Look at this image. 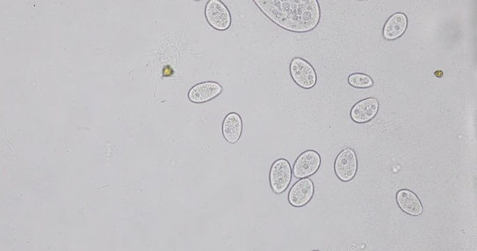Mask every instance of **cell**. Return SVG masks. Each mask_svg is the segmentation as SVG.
<instances>
[{
    "instance_id": "6da1fadb",
    "label": "cell",
    "mask_w": 477,
    "mask_h": 251,
    "mask_svg": "<svg viewBox=\"0 0 477 251\" xmlns=\"http://www.w3.org/2000/svg\"><path fill=\"white\" fill-rule=\"evenodd\" d=\"M262 13L276 26L294 33L314 30L321 19L317 0H254Z\"/></svg>"
},
{
    "instance_id": "7a4b0ae2",
    "label": "cell",
    "mask_w": 477,
    "mask_h": 251,
    "mask_svg": "<svg viewBox=\"0 0 477 251\" xmlns=\"http://www.w3.org/2000/svg\"><path fill=\"white\" fill-rule=\"evenodd\" d=\"M289 72L294 83L302 89H312L316 84L317 75L314 68L303 58H293L290 63Z\"/></svg>"
},
{
    "instance_id": "3957f363",
    "label": "cell",
    "mask_w": 477,
    "mask_h": 251,
    "mask_svg": "<svg viewBox=\"0 0 477 251\" xmlns=\"http://www.w3.org/2000/svg\"><path fill=\"white\" fill-rule=\"evenodd\" d=\"M293 171L285 159H277L273 164L269 173V183L272 191L277 195L284 193L292 180Z\"/></svg>"
},
{
    "instance_id": "277c9868",
    "label": "cell",
    "mask_w": 477,
    "mask_h": 251,
    "mask_svg": "<svg viewBox=\"0 0 477 251\" xmlns=\"http://www.w3.org/2000/svg\"><path fill=\"white\" fill-rule=\"evenodd\" d=\"M205 15L209 25L218 31H226L232 25L231 13L220 0H210L208 2Z\"/></svg>"
},
{
    "instance_id": "5b68a950",
    "label": "cell",
    "mask_w": 477,
    "mask_h": 251,
    "mask_svg": "<svg viewBox=\"0 0 477 251\" xmlns=\"http://www.w3.org/2000/svg\"><path fill=\"white\" fill-rule=\"evenodd\" d=\"M334 171L341 182H349L355 178L358 171V159L354 150L348 148L339 154L335 161Z\"/></svg>"
},
{
    "instance_id": "8992f818",
    "label": "cell",
    "mask_w": 477,
    "mask_h": 251,
    "mask_svg": "<svg viewBox=\"0 0 477 251\" xmlns=\"http://www.w3.org/2000/svg\"><path fill=\"white\" fill-rule=\"evenodd\" d=\"M322 164L321 156L314 150H309L301 153L293 167V175L297 179L313 176L319 171Z\"/></svg>"
},
{
    "instance_id": "52a82bcc",
    "label": "cell",
    "mask_w": 477,
    "mask_h": 251,
    "mask_svg": "<svg viewBox=\"0 0 477 251\" xmlns=\"http://www.w3.org/2000/svg\"><path fill=\"white\" fill-rule=\"evenodd\" d=\"M314 185L308 178L299 179L288 193V202L293 207L300 208L307 205L313 198Z\"/></svg>"
},
{
    "instance_id": "ba28073f",
    "label": "cell",
    "mask_w": 477,
    "mask_h": 251,
    "mask_svg": "<svg viewBox=\"0 0 477 251\" xmlns=\"http://www.w3.org/2000/svg\"><path fill=\"white\" fill-rule=\"evenodd\" d=\"M380 109L378 100L366 98L357 103L351 109V119L357 123H367L375 118Z\"/></svg>"
},
{
    "instance_id": "9c48e42d",
    "label": "cell",
    "mask_w": 477,
    "mask_h": 251,
    "mask_svg": "<svg viewBox=\"0 0 477 251\" xmlns=\"http://www.w3.org/2000/svg\"><path fill=\"white\" fill-rule=\"evenodd\" d=\"M223 90L222 85L217 82H203L191 89L188 98L194 103H204L218 96Z\"/></svg>"
},
{
    "instance_id": "30bf717a",
    "label": "cell",
    "mask_w": 477,
    "mask_h": 251,
    "mask_svg": "<svg viewBox=\"0 0 477 251\" xmlns=\"http://www.w3.org/2000/svg\"><path fill=\"white\" fill-rule=\"evenodd\" d=\"M396 202L400 209L405 214L418 216L422 214L423 207L418 196L412 191L401 189L396 194Z\"/></svg>"
},
{
    "instance_id": "8fae6325",
    "label": "cell",
    "mask_w": 477,
    "mask_h": 251,
    "mask_svg": "<svg viewBox=\"0 0 477 251\" xmlns=\"http://www.w3.org/2000/svg\"><path fill=\"white\" fill-rule=\"evenodd\" d=\"M243 120L240 114L230 112L223 123V135L225 139L230 144H235L240 140L243 133Z\"/></svg>"
},
{
    "instance_id": "7c38bea8",
    "label": "cell",
    "mask_w": 477,
    "mask_h": 251,
    "mask_svg": "<svg viewBox=\"0 0 477 251\" xmlns=\"http://www.w3.org/2000/svg\"><path fill=\"white\" fill-rule=\"evenodd\" d=\"M408 20L403 13L393 15L386 22L383 28V36L389 41L396 40L402 37L407 31Z\"/></svg>"
},
{
    "instance_id": "4fadbf2b",
    "label": "cell",
    "mask_w": 477,
    "mask_h": 251,
    "mask_svg": "<svg viewBox=\"0 0 477 251\" xmlns=\"http://www.w3.org/2000/svg\"><path fill=\"white\" fill-rule=\"evenodd\" d=\"M348 83L353 87L365 89L372 87L374 82L372 78L367 74L355 73L348 77Z\"/></svg>"
}]
</instances>
